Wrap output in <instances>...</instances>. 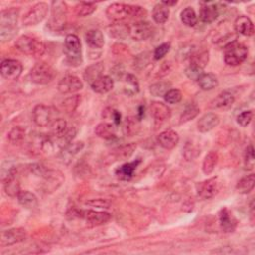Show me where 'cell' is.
<instances>
[{
	"mask_svg": "<svg viewBox=\"0 0 255 255\" xmlns=\"http://www.w3.org/2000/svg\"><path fill=\"white\" fill-rule=\"evenodd\" d=\"M219 222L222 231L226 233L233 232L237 226L236 218L226 208L222 209L219 212Z\"/></svg>",
	"mask_w": 255,
	"mask_h": 255,
	"instance_id": "cell-18",
	"label": "cell"
},
{
	"mask_svg": "<svg viewBox=\"0 0 255 255\" xmlns=\"http://www.w3.org/2000/svg\"><path fill=\"white\" fill-rule=\"evenodd\" d=\"M255 185V175L253 173L246 175L244 177H242L236 185V189L239 194L242 195H246L249 194L250 191L254 188Z\"/></svg>",
	"mask_w": 255,
	"mask_h": 255,
	"instance_id": "cell-34",
	"label": "cell"
},
{
	"mask_svg": "<svg viewBox=\"0 0 255 255\" xmlns=\"http://www.w3.org/2000/svg\"><path fill=\"white\" fill-rule=\"evenodd\" d=\"M140 131V120L136 117L127 118L123 125V132L127 137H134Z\"/></svg>",
	"mask_w": 255,
	"mask_h": 255,
	"instance_id": "cell-29",
	"label": "cell"
},
{
	"mask_svg": "<svg viewBox=\"0 0 255 255\" xmlns=\"http://www.w3.org/2000/svg\"><path fill=\"white\" fill-rule=\"evenodd\" d=\"M86 42L93 49H101L105 44L104 34L99 29H91L86 33Z\"/></svg>",
	"mask_w": 255,
	"mask_h": 255,
	"instance_id": "cell-26",
	"label": "cell"
},
{
	"mask_svg": "<svg viewBox=\"0 0 255 255\" xmlns=\"http://www.w3.org/2000/svg\"><path fill=\"white\" fill-rule=\"evenodd\" d=\"M64 52L66 54L67 62L71 66H79L82 63V48L81 42L77 35L69 34L65 38V48Z\"/></svg>",
	"mask_w": 255,
	"mask_h": 255,
	"instance_id": "cell-5",
	"label": "cell"
},
{
	"mask_svg": "<svg viewBox=\"0 0 255 255\" xmlns=\"http://www.w3.org/2000/svg\"><path fill=\"white\" fill-rule=\"evenodd\" d=\"M210 61V53L208 50L194 52L189 57V66L204 70Z\"/></svg>",
	"mask_w": 255,
	"mask_h": 255,
	"instance_id": "cell-23",
	"label": "cell"
},
{
	"mask_svg": "<svg viewBox=\"0 0 255 255\" xmlns=\"http://www.w3.org/2000/svg\"><path fill=\"white\" fill-rule=\"evenodd\" d=\"M234 102H235L234 95L229 91H224L212 101L210 107L212 109L226 110V109H229L234 104Z\"/></svg>",
	"mask_w": 255,
	"mask_h": 255,
	"instance_id": "cell-19",
	"label": "cell"
},
{
	"mask_svg": "<svg viewBox=\"0 0 255 255\" xmlns=\"http://www.w3.org/2000/svg\"><path fill=\"white\" fill-rule=\"evenodd\" d=\"M170 16V9L163 3L155 5L153 9V19L158 24H164L168 21Z\"/></svg>",
	"mask_w": 255,
	"mask_h": 255,
	"instance_id": "cell-35",
	"label": "cell"
},
{
	"mask_svg": "<svg viewBox=\"0 0 255 255\" xmlns=\"http://www.w3.org/2000/svg\"><path fill=\"white\" fill-rule=\"evenodd\" d=\"M49 11V5L45 2H39L28 9L22 18V23L25 26H32L42 22Z\"/></svg>",
	"mask_w": 255,
	"mask_h": 255,
	"instance_id": "cell-8",
	"label": "cell"
},
{
	"mask_svg": "<svg viewBox=\"0 0 255 255\" xmlns=\"http://www.w3.org/2000/svg\"><path fill=\"white\" fill-rule=\"evenodd\" d=\"M79 217H82L86 220L87 224L90 226H99L107 223L111 219V214L105 212H96V211H86V212H77Z\"/></svg>",
	"mask_w": 255,
	"mask_h": 255,
	"instance_id": "cell-13",
	"label": "cell"
},
{
	"mask_svg": "<svg viewBox=\"0 0 255 255\" xmlns=\"http://www.w3.org/2000/svg\"><path fill=\"white\" fill-rule=\"evenodd\" d=\"M32 116L34 123L38 127H47L55 121L53 108L45 105L35 106L32 112Z\"/></svg>",
	"mask_w": 255,
	"mask_h": 255,
	"instance_id": "cell-10",
	"label": "cell"
},
{
	"mask_svg": "<svg viewBox=\"0 0 255 255\" xmlns=\"http://www.w3.org/2000/svg\"><path fill=\"white\" fill-rule=\"evenodd\" d=\"M203 74H204V70L196 68V67H193V66H188L185 69V75L189 79H191V80L198 81L203 76Z\"/></svg>",
	"mask_w": 255,
	"mask_h": 255,
	"instance_id": "cell-50",
	"label": "cell"
},
{
	"mask_svg": "<svg viewBox=\"0 0 255 255\" xmlns=\"http://www.w3.org/2000/svg\"><path fill=\"white\" fill-rule=\"evenodd\" d=\"M67 122L63 119H56L51 124V134L58 140L62 139L68 132Z\"/></svg>",
	"mask_w": 255,
	"mask_h": 255,
	"instance_id": "cell-32",
	"label": "cell"
},
{
	"mask_svg": "<svg viewBox=\"0 0 255 255\" xmlns=\"http://www.w3.org/2000/svg\"><path fill=\"white\" fill-rule=\"evenodd\" d=\"M221 185L222 182L217 176L209 178L197 184L198 195L203 200H211L219 193V190L221 189Z\"/></svg>",
	"mask_w": 255,
	"mask_h": 255,
	"instance_id": "cell-9",
	"label": "cell"
},
{
	"mask_svg": "<svg viewBox=\"0 0 255 255\" xmlns=\"http://www.w3.org/2000/svg\"><path fill=\"white\" fill-rule=\"evenodd\" d=\"M4 182H5V191L8 196L10 197L18 196V194L20 193V188H19V182L15 178V176L7 179Z\"/></svg>",
	"mask_w": 255,
	"mask_h": 255,
	"instance_id": "cell-43",
	"label": "cell"
},
{
	"mask_svg": "<svg viewBox=\"0 0 255 255\" xmlns=\"http://www.w3.org/2000/svg\"><path fill=\"white\" fill-rule=\"evenodd\" d=\"M15 47L21 53L34 57L42 56L46 52V45L38 38L29 35L20 36L15 42Z\"/></svg>",
	"mask_w": 255,
	"mask_h": 255,
	"instance_id": "cell-3",
	"label": "cell"
},
{
	"mask_svg": "<svg viewBox=\"0 0 255 255\" xmlns=\"http://www.w3.org/2000/svg\"><path fill=\"white\" fill-rule=\"evenodd\" d=\"M7 138L11 144H13V145L19 144L25 138V130L22 127H14L13 129L8 133Z\"/></svg>",
	"mask_w": 255,
	"mask_h": 255,
	"instance_id": "cell-42",
	"label": "cell"
},
{
	"mask_svg": "<svg viewBox=\"0 0 255 255\" xmlns=\"http://www.w3.org/2000/svg\"><path fill=\"white\" fill-rule=\"evenodd\" d=\"M151 115L158 121H166L170 117V109L162 102H153L150 106Z\"/></svg>",
	"mask_w": 255,
	"mask_h": 255,
	"instance_id": "cell-25",
	"label": "cell"
},
{
	"mask_svg": "<svg viewBox=\"0 0 255 255\" xmlns=\"http://www.w3.org/2000/svg\"><path fill=\"white\" fill-rule=\"evenodd\" d=\"M179 142L178 134L173 130H167L158 136L159 145L166 150H172Z\"/></svg>",
	"mask_w": 255,
	"mask_h": 255,
	"instance_id": "cell-17",
	"label": "cell"
},
{
	"mask_svg": "<svg viewBox=\"0 0 255 255\" xmlns=\"http://www.w3.org/2000/svg\"><path fill=\"white\" fill-rule=\"evenodd\" d=\"M110 35L117 39H125L130 35V26L125 23H115L110 26Z\"/></svg>",
	"mask_w": 255,
	"mask_h": 255,
	"instance_id": "cell-36",
	"label": "cell"
},
{
	"mask_svg": "<svg viewBox=\"0 0 255 255\" xmlns=\"http://www.w3.org/2000/svg\"><path fill=\"white\" fill-rule=\"evenodd\" d=\"M164 99L166 101V103L168 104H171V105H174V104H177L181 101L182 99V94L179 90L177 89H170L169 90L165 96H164Z\"/></svg>",
	"mask_w": 255,
	"mask_h": 255,
	"instance_id": "cell-44",
	"label": "cell"
},
{
	"mask_svg": "<svg viewBox=\"0 0 255 255\" xmlns=\"http://www.w3.org/2000/svg\"><path fill=\"white\" fill-rule=\"evenodd\" d=\"M219 15V8L215 3H205V5L201 8L200 18L204 23L211 24L214 22Z\"/></svg>",
	"mask_w": 255,
	"mask_h": 255,
	"instance_id": "cell-20",
	"label": "cell"
},
{
	"mask_svg": "<svg viewBox=\"0 0 255 255\" xmlns=\"http://www.w3.org/2000/svg\"><path fill=\"white\" fill-rule=\"evenodd\" d=\"M26 238V231L23 228H12L5 230L1 234V245L10 246L22 242Z\"/></svg>",
	"mask_w": 255,
	"mask_h": 255,
	"instance_id": "cell-15",
	"label": "cell"
},
{
	"mask_svg": "<svg viewBox=\"0 0 255 255\" xmlns=\"http://www.w3.org/2000/svg\"><path fill=\"white\" fill-rule=\"evenodd\" d=\"M22 70V64L13 59L4 60L1 63V66H0V73H1L3 78L7 80H17L20 77Z\"/></svg>",
	"mask_w": 255,
	"mask_h": 255,
	"instance_id": "cell-11",
	"label": "cell"
},
{
	"mask_svg": "<svg viewBox=\"0 0 255 255\" xmlns=\"http://www.w3.org/2000/svg\"><path fill=\"white\" fill-rule=\"evenodd\" d=\"M116 125L111 123H101L95 129L96 135L104 140L116 139Z\"/></svg>",
	"mask_w": 255,
	"mask_h": 255,
	"instance_id": "cell-27",
	"label": "cell"
},
{
	"mask_svg": "<svg viewBox=\"0 0 255 255\" xmlns=\"http://www.w3.org/2000/svg\"><path fill=\"white\" fill-rule=\"evenodd\" d=\"M244 163L248 170H252L254 167V149L250 145L246 148L244 153Z\"/></svg>",
	"mask_w": 255,
	"mask_h": 255,
	"instance_id": "cell-48",
	"label": "cell"
},
{
	"mask_svg": "<svg viewBox=\"0 0 255 255\" xmlns=\"http://www.w3.org/2000/svg\"><path fill=\"white\" fill-rule=\"evenodd\" d=\"M198 83H199L200 88L204 91L213 90L216 87H218V85H219L217 77L211 73H207V74L204 73L203 76L198 80Z\"/></svg>",
	"mask_w": 255,
	"mask_h": 255,
	"instance_id": "cell-31",
	"label": "cell"
},
{
	"mask_svg": "<svg viewBox=\"0 0 255 255\" xmlns=\"http://www.w3.org/2000/svg\"><path fill=\"white\" fill-rule=\"evenodd\" d=\"M30 79L38 85H46L51 83L56 77V71L45 62L36 63L30 70Z\"/></svg>",
	"mask_w": 255,
	"mask_h": 255,
	"instance_id": "cell-6",
	"label": "cell"
},
{
	"mask_svg": "<svg viewBox=\"0 0 255 255\" xmlns=\"http://www.w3.org/2000/svg\"><path fill=\"white\" fill-rule=\"evenodd\" d=\"M83 89V82L74 75L63 77L58 83V91L61 94H74Z\"/></svg>",
	"mask_w": 255,
	"mask_h": 255,
	"instance_id": "cell-12",
	"label": "cell"
},
{
	"mask_svg": "<svg viewBox=\"0 0 255 255\" xmlns=\"http://www.w3.org/2000/svg\"><path fill=\"white\" fill-rule=\"evenodd\" d=\"M181 22L187 27H194L198 23V16L196 11L191 7H186L180 13Z\"/></svg>",
	"mask_w": 255,
	"mask_h": 255,
	"instance_id": "cell-37",
	"label": "cell"
},
{
	"mask_svg": "<svg viewBox=\"0 0 255 255\" xmlns=\"http://www.w3.org/2000/svg\"><path fill=\"white\" fill-rule=\"evenodd\" d=\"M218 154L217 152H214V151H212L210 152L205 160H204V163H203V171L205 174L207 175H210L211 173L213 172L216 165H217V162H218Z\"/></svg>",
	"mask_w": 255,
	"mask_h": 255,
	"instance_id": "cell-33",
	"label": "cell"
},
{
	"mask_svg": "<svg viewBox=\"0 0 255 255\" xmlns=\"http://www.w3.org/2000/svg\"><path fill=\"white\" fill-rule=\"evenodd\" d=\"M79 101H80L79 96H74V97L68 98L63 102V108L65 109V111H67V112H73L77 108Z\"/></svg>",
	"mask_w": 255,
	"mask_h": 255,
	"instance_id": "cell-49",
	"label": "cell"
},
{
	"mask_svg": "<svg viewBox=\"0 0 255 255\" xmlns=\"http://www.w3.org/2000/svg\"><path fill=\"white\" fill-rule=\"evenodd\" d=\"M49 25L54 30H61L67 22V5L63 1H53Z\"/></svg>",
	"mask_w": 255,
	"mask_h": 255,
	"instance_id": "cell-7",
	"label": "cell"
},
{
	"mask_svg": "<svg viewBox=\"0 0 255 255\" xmlns=\"http://www.w3.org/2000/svg\"><path fill=\"white\" fill-rule=\"evenodd\" d=\"M97 9L96 4L94 3H87V2H80L75 6V13L79 17H87L93 14Z\"/></svg>",
	"mask_w": 255,
	"mask_h": 255,
	"instance_id": "cell-40",
	"label": "cell"
},
{
	"mask_svg": "<svg viewBox=\"0 0 255 255\" xmlns=\"http://www.w3.org/2000/svg\"><path fill=\"white\" fill-rule=\"evenodd\" d=\"M105 70V66L103 63H96L93 65L86 68L84 72V79L91 85L98 78L103 76V72Z\"/></svg>",
	"mask_w": 255,
	"mask_h": 255,
	"instance_id": "cell-28",
	"label": "cell"
},
{
	"mask_svg": "<svg viewBox=\"0 0 255 255\" xmlns=\"http://www.w3.org/2000/svg\"><path fill=\"white\" fill-rule=\"evenodd\" d=\"M200 114V108L197 106V104H188L185 109L183 110L181 116H180V123H186L193 119H195Z\"/></svg>",
	"mask_w": 255,
	"mask_h": 255,
	"instance_id": "cell-39",
	"label": "cell"
},
{
	"mask_svg": "<svg viewBox=\"0 0 255 255\" xmlns=\"http://www.w3.org/2000/svg\"><path fill=\"white\" fill-rule=\"evenodd\" d=\"M235 31L243 36H252L254 34V25L249 17L241 15L235 19Z\"/></svg>",
	"mask_w": 255,
	"mask_h": 255,
	"instance_id": "cell-22",
	"label": "cell"
},
{
	"mask_svg": "<svg viewBox=\"0 0 255 255\" xmlns=\"http://www.w3.org/2000/svg\"><path fill=\"white\" fill-rule=\"evenodd\" d=\"M171 88V83L168 81H160L155 84H153L150 87V93L154 97H164L165 94L170 90Z\"/></svg>",
	"mask_w": 255,
	"mask_h": 255,
	"instance_id": "cell-38",
	"label": "cell"
},
{
	"mask_svg": "<svg viewBox=\"0 0 255 255\" xmlns=\"http://www.w3.org/2000/svg\"><path fill=\"white\" fill-rule=\"evenodd\" d=\"M17 199H18V203L22 207L28 210L34 209L38 205V200L36 196L28 190H20V193L17 196Z\"/></svg>",
	"mask_w": 255,
	"mask_h": 255,
	"instance_id": "cell-30",
	"label": "cell"
},
{
	"mask_svg": "<svg viewBox=\"0 0 255 255\" xmlns=\"http://www.w3.org/2000/svg\"><path fill=\"white\" fill-rule=\"evenodd\" d=\"M19 10L9 8L1 12L0 16V39L2 42H8L14 38L17 33Z\"/></svg>",
	"mask_w": 255,
	"mask_h": 255,
	"instance_id": "cell-1",
	"label": "cell"
},
{
	"mask_svg": "<svg viewBox=\"0 0 255 255\" xmlns=\"http://www.w3.org/2000/svg\"><path fill=\"white\" fill-rule=\"evenodd\" d=\"M220 123L218 115L214 113H208L204 115L198 122V130L201 133H208L213 130Z\"/></svg>",
	"mask_w": 255,
	"mask_h": 255,
	"instance_id": "cell-16",
	"label": "cell"
},
{
	"mask_svg": "<svg viewBox=\"0 0 255 255\" xmlns=\"http://www.w3.org/2000/svg\"><path fill=\"white\" fill-rule=\"evenodd\" d=\"M142 163L141 159H138L134 162H131V163H127V164H124L123 166L119 167L115 173L116 175L121 179V180H130L133 175H134V172L136 170V169L138 168V166Z\"/></svg>",
	"mask_w": 255,
	"mask_h": 255,
	"instance_id": "cell-21",
	"label": "cell"
},
{
	"mask_svg": "<svg viewBox=\"0 0 255 255\" xmlns=\"http://www.w3.org/2000/svg\"><path fill=\"white\" fill-rule=\"evenodd\" d=\"M170 50V43H163L160 46H158L154 51V59L159 61L163 59Z\"/></svg>",
	"mask_w": 255,
	"mask_h": 255,
	"instance_id": "cell-47",
	"label": "cell"
},
{
	"mask_svg": "<svg viewBox=\"0 0 255 255\" xmlns=\"http://www.w3.org/2000/svg\"><path fill=\"white\" fill-rule=\"evenodd\" d=\"M154 27L146 21H139L130 26V36L136 41H144L152 37Z\"/></svg>",
	"mask_w": 255,
	"mask_h": 255,
	"instance_id": "cell-14",
	"label": "cell"
},
{
	"mask_svg": "<svg viewBox=\"0 0 255 255\" xmlns=\"http://www.w3.org/2000/svg\"><path fill=\"white\" fill-rule=\"evenodd\" d=\"M161 3H163V4L166 5L167 7H170V6L175 5V4L177 3V1H163V2H161Z\"/></svg>",
	"mask_w": 255,
	"mask_h": 255,
	"instance_id": "cell-51",
	"label": "cell"
},
{
	"mask_svg": "<svg viewBox=\"0 0 255 255\" xmlns=\"http://www.w3.org/2000/svg\"><path fill=\"white\" fill-rule=\"evenodd\" d=\"M252 118H253V111L252 110L244 111L237 116V119H236L237 124L240 125L241 127H247L251 123Z\"/></svg>",
	"mask_w": 255,
	"mask_h": 255,
	"instance_id": "cell-46",
	"label": "cell"
},
{
	"mask_svg": "<svg viewBox=\"0 0 255 255\" xmlns=\"http://www.w3.org/2000/svg\"><path fill=\"white\" fill-rule=\"evenodd\" d=\"M106 14L111 21L121 22L127 18L139 17L143 14H146V11L143 9V7L137 5L113 3L107 8Z\"/></svg>",
	"mask_w": 255,
	"mask_h": 255,
	"instance_id": "cell-2",
	"label": "cell"
},
{
	"mask_svg": "<svg viewBox=\"0 0 255 255\" xmlns=\"http://www.w3.org/2000/svg\"><path fill=\"white\" fill-rule=\"evenodd\" d=\"M248 56V48L237 42H232L224 47V62L228 66H238Z\"/></svg>",
	"mask_w": 255,
	"mask_h": 255,
	"instance_id": "cell-4",
	"label": "cell"
},
{
	"mask_svg": "<svg viewBox=\"0 0 255 255\" xmlns=\"http://www.w3.org/2000/svg\"><path fill=\"white\" fill-rule=\"evenodd\" d=\"M91 88L98 94H106L113 90L114 80L107 75H103L91 84Z\"/></svg>",
	"mask_w": 255,
	"mask_h": 255,
	"instance_id": "cell-24",
	"label": "cell"
},
{
	"mask_svg": "<svg viewBox=\"0 0 255 255\" xmlns=\"http://www.w3.org/2000/svg\"><path fill=\"white\" fill-rule=\"evenodd\" d=\"M126 90L128 94H135L139 92V82L134 75L128 74L126 76Z\"/></svg>",
	"mask_w": 255,
	"mask_h": 255,
	"instance_id": "cell-45",
	"label": "cell"
},
{
	"mask_svg": "<svg viewBox=\"0 0 255 255\" xmlns=\"http://www.w3.org/2000/svg\"><path fill=\"white\" fill-rule=\"evenodd\" d=\"M84 148V144L82 142H75V143H70L67 146L63 148L62 151V156L63 158H71L77 155L82 149Z\"/></svg>",
	"mask_w": 255,
	"mask_h": 255,
	"instance_id": "cell-41",
	"label": "cell"
}]
</instances>
